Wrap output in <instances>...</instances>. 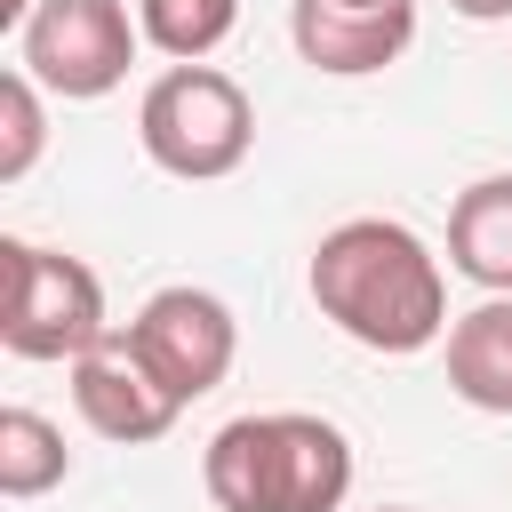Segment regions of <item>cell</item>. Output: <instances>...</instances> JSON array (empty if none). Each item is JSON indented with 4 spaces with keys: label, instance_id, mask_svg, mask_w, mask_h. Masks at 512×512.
<instances>
[{
    "label": "cell",
    "instance_id": "2",
    "mask_svg": "<svg viewBox=\"0 0 512 512\" xmlns=\"http://www.w3.org/2000/svg\"><path fill=\"white\" fill-rule=\"evenodd\" d=\"M200 480L216 512H336L352 496V440L304 408L232 416L208 440Z\"/></svg>",
    "mask_w": 512,
    "mask_h": 512
},
{
    "label": "cell",
    "instance_id": "11",
    "mask_svg": "<svg viewBox=\"0 0 512 512\" xmlns=\"http://www.w3.org/2000/svg\"><path fill=\"white\" fill-rule=\"evenodd\" d=\"M64 472H72L64 432H56L40 408H0V496H8V504H32V496H48Z\"/></svg>",
    "mask_w": 512,
    "mask_h": 512
},
{
    "label": "cell",
    "instance_id": "9",
    "mask_svg": "<svg viewBox=\"0 0 512 512\" xmlns=\"http://www.w3.org/2000/svg\"><path fill=\"white\" fill-rule=\"evenodd\" d=\"M448 392L480 416H512V296L448 320Z\"/></svg>",
    "mask_w": 512,
    "mask_h": 512
},
{
    "label": "cell",
    "instance_id": "3",
    "mask_svg": "<svg viewBox=\"0 0 512 512\" xmlns=\"http://www.w3.org/2000/svg\"><path fill=\"white\" fill-rule=\"evenodd\" d=\"M136 136H144L152 168H168V176H184V184H216V176H232V168L248 160V144H256V104H248V88H240L232 72H216V64H168V72L144 88V104H136Z\"/></svg>",
    "mask_w": 512,
    "mask_h": 512
},
{
    "label": "cell",
    "instance_id": "8",
    "mask_svg": "<svg viewBox=\"0 0 512 512\" xmlns=\"http://www.w3.org/2000/svg\"><path fill=\"white\" fill-rule=\"evenodd\" d=\"M72 408H80V424H88L96 440H120V448H144V440H160V432L184 416V400L128 352L120 328H112L88 360H72Z\"/></svg>",
    "mask_w": 512,
    "mask_h": 512
},
{
    "label": "cell",
    "instance_id": "7",
    "mask_svg": "<svg viewBox=\"0 0 512 512\" xmlns=\"http://www.w3.org/2000/svg\"><path fill=\"white\" fill-rule=\"evenodd\" d=\"M288 40L312 72L368 80V72L400 64V48L416 40V0H296Z\"/></svg>",
    "mask_w": 512,
    "mask_h": 512
},
{
    "label": "cell",
    "instance_id": "6",
    "mask_svg": "<svg viewBox=\"0 0 512 512\" xmlns=\"http://www.w3.org/2000/svg\"><path fill=\"white\" fill-rule=\"evenodd\" d=\"M128 336V352L192 408L200 392H216L224 376H232V360H240V320H232V304L224 296H208V288H160V296H144V312L120 328Z\"/></svg>",
    "mask_w": 512,
    "mask_h": 512
},
{
    "label": "cell",
    "instance_id": "5",
    "mask_svg": "<svg viewBox=\"0 0 512 512\" xmlns=\"http://www.w3.org/2000/svg\"><path fill=\"white\" fill-rule=\"evenodd\" d=\"M136 40L144 24H128V0H40L16 32V64L64 104H96L128 80Z\"/></svg>",
    "mask_w": 512,
    "mask_h": 512
},
{
    "label": "cell",
    "instance_id": "13",
    "mask_svg": "<svg viewBox=\"0 0 512 512\" xmlns=\"http://www.w3.org/2000/svg\"><path fill=\"white\" fill-rule=\"evenodd\" d=\"M40 144H48L40 80L16 64V72L0 80V184H24V176H32V160H40Z\"/></svg>",
    "mask_w": 512,
    "mask_h": 512
},
{
    "label": "cell",
    "instance_id": "16",
    "mask_svg": "<svg viewBox=\"0 0 512 512\" xmlns=\"http://www.w3.org/2000/svg\"><path fill=\"white\" fill-rule=\"evenodd\" d=\"M376 512H408V504H376Z\"/></svg>",
    "mask_w": 512,
    "mask_h": 512
},
{
    "label": "cell",
    "instance_id": "12",
    "mask_svg": "<svg viewBox=\"0 0 512 512\" xmlns=\"http://www.w3.org/2000/svg\"><path fill=\"white\" fill-rule=\"evenodd\" d=\"M136 24H144V40H152L160 56L200 64L208 48H224V40H232L240 0H136Z\"/></svg>",
    "mask_w": 512,
    "mask_h": 512
},
{
    "label": "cell",
    "instance_id": "1",
    "mask_svg": "<svg viewBox=\"0 0 512 512\" xmlns=\"http://www.w3.org/2000/svg\"><path fill=\"white\" fill-rule=\"evenodd\" d=\"M312 304L368 352H424L448 336V280L400 216H352L312 248Z\"/></svg>",
    "mask_w": 512,
    "mask_h": 512
},
{
    "label": "cell",
    "instance_id": "14",
    "mask_svg": "<svg viewBox=\"0 0 512 512\" xmlns=\"http://www.w3.org/2000/svg\"><path fill=\"white\" fill-rule=\"evenodd\" d=\"M456 16H472V24H504L512 16V0H448Z\"/></svg>",
    "mask_w": 512,
    "mask_h": 512
},
{
    "label": "cell",
    "instance_id": "4",
    "mask_svg": "<svg viewBox=\"0 0 512 512\" xmlns=\"http://www.w3.org/2000/svg\"><path fill=\"white\" fill-rule=\"evenodd\" d=\"M0 264H8V304H0V344L16 360H88L112 320H104V280L64 256V248H40V240H0Z\"/></svg>",
    "mask_w": 512,
    "mask_h": 512
},
{
    "label": "cell",
    "instance_id": "15",
    "mask_svg": "<svg viewBox=\"0 0 512 512\" xmlns=\"http://www.w3.org/2000/svg\"><path fill=\"white\" fill-rule=\"evenodd\" d=\"M32 8H40V0H0V24H8V32H24V24H32Z\"/></svg>",
    "mask_w": 512,
    "mask_h": 512
},
{
    "label": "cell",
    "instance_id": "10",
    "mask_svg": "<svg viewBox=\"0 0 512 512\" xmlns=\"http://www.w3.org/2000/svg\"><path fill=\"white\" fill-rule=\"evenodd\" d=\"M448 264L472 288L512 296V168L456 192V208H448Z\"/></svg>",
    "mask_w": 512,
    "mask_h": 512
}]
</instances>
